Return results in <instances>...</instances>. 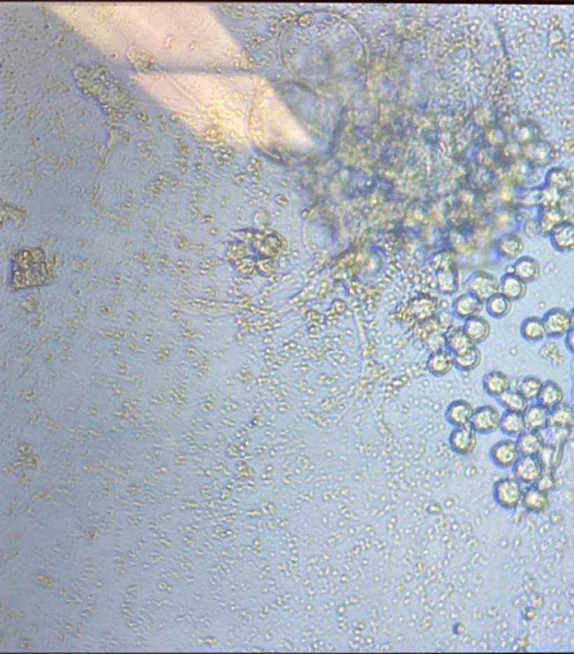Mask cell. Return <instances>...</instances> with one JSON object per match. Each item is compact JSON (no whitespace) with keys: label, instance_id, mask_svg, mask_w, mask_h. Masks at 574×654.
Segmentation results:
<instances>
[{"label":"cell","instance_id":"obj_1","mask_svg":"<svg viewBox=\"0 0 574 654\" xmlns=\"http://www.w3.org/2000/svg\"><path fill=\"white\" fill-rule=\"evenodd\" d=\"M523 484L514 476H506L496 480L492 486V497L495 503L505 511H515L522 505Z\"/></svg>","mask_w":574,"mask_h":654},{"label":"cell","instance_id":"obj_2","mask_svg":"<svg viewBox=\"0 0 574 654\" xmlns=\"http://www.w3.org/2000/svg\"><path fill=\"white\" fill-rule=\"evenodd\" d=\"M466 291L476 295L483 302L499 293V280L490 272L476 271L464 282Z\"/></svg>","mask_w":574,"mask_h":654},{"label":"cell","instance_id":"obj_3","mask_svg":"<svg viewBox=\"0 0 574 654\" xmlns=\"http://www.w3.org/2000/svg\"><path fill=\"white\" fill-rule=\"evenodd\" d=\"M501 413L494 406H481L475 409L470 426L480 436H487L499 430Z\"/></svg>","mask_w":574,"mask_h":654},{"label":"cell","instance_id":"obj_4","mask_svg":"<svg viewBox=\"0 0 574 654\" xmlns=\"http://www.w3.org/2000/svg\"><path fill=\"white\" fill-rule=\"evenodd\" d=\"M489 457L498 468L510 469L520 459V452L514 438H507L496 443L489 450Z\"/></svg>","mask_w":574,"mask_h":654},{"label":"cell","instance_id":"obj_5","mask_svg":"<svg viewBox=\"0 0 574 654\" xmlns=\"http://www.w3.org/2000/svg\"><path fill=\"white\" fill-rule=\"evenodd\" d=\"M512 469L514 477L525 486L536 485L544 474L538 456H520Z\"/></svg>","mask_w":574,"mask_h":654},{"label":"cell","instance_id":"obj_6","mask_svg":"<svg viewBox=\"0 0 574 654\" xmlns=\"http://www.w3.org/2000/svg\"><path fill=\"white\" fill-rule=\"evenodd\" d=\"M546 334L550 339L566 337L572 329L570 312L564 308H552L543 317Z\"/></svg>","mask_w":574,"mask_h":654},{"label":"cell","instance_id":"obj_7","mask_svg":"<svg viewBox=\"0 0 574 654\" xmlns=\"http://www.w3.org/2000/svg\"><path fill=\"white\" fill-rule=\"evenodd\" d=\"M448 441H449L450 449L455 454L466 457L475 452L478 443V433L470 424H466L459 428H453L452 431L450 432Z\"/></svg>","mask_w":574,"mask_h":654},{"label":"cell","instance_id":"obj_8","mask_svg":"<svg viewBox=\"0 0 574 654\" xmlns=\"http://www.w3.org/2000/svg\"><path fill=\"white\" fill-rule=\"evenodd\" d=\"M436 285L440 293L453 295L460 289V274L452 260H446L436 266Z\"/></svg>","mask_w":574,"mask_h":654},{"label":"cell","instance_id":"obj_9","mask_svg":"<svg viewBox=\"0 0 574 654\" xmlns=\"http://www.w3.org/2000/svg\"><path fill=\"white\" fill-rule=\"evenodd\" d=\"M483 310H485V302L469 292H464L462 295L455 297L452 302V308H451L455 318L464 322L471 318L480 315Z\"/></svg>","mask_w":574,"mask_h":654},{"label":"cell","instance_id":"obj_10","mask_svg":"<svg viewBox=\"0 0 574 654\" xmlns=\"http://www.w3.org/2000/svg\"><path fill=\"white\" fill-rule=\"evenodd\" d=\"M523 153L526 160L535 166L549 165L557 158L554 147L546 140H536L525 144Z\"/></svg>","mask_w":574,"mask_h":654},{"label":"cell","instance_id":"obj_11","mask_svg":"<svg viewBox=\"0 0 574 654\" xmlns=\"http://www.w3.org/2000/svg\"><path fill=\"white\" fill-rule=\"evenodd\" d=\"M455 369V355L449 349L431 352L427 360V371L435 378H443Z\"/></svg>","mask_w":574,"mask_h":654},{"label":"cell","instance_id":"obj_12","mask_svg":"<svg viewBox=\"0 0 574 654\" xmlns=\"http://www.w3.org/2000/svg\"><path fill=\"white\" fill-rule=\"evenodd\" d=\"M522 506L531 514L544 513L550 507L549 493L538 489L536 485L526 486L522 498Z\"/></svg>","mask_w":574,"mask_h":654},{"label":"cell","instance_id":"obj_13","mask_svg":"<svg viewBox=\"0 0 574 654\" xmlns=\"http://www.w3.org/2000/svg\"><path fill=\"white\" fill-rule=\"evenodd\" d=\"M509 269L510 271H507V273H513L527 284L538 281L542 273L540 262L527 255H522L515 260L514 263L509 266Z\"/></svg>","mask_w":574,"mask_h":654},{"label":"cell","instance_id":"obj_14","mask_svg":"<svg viewBox=\"0 0 574 654\" xmlns=\"http://www.w3.org/2000/svg\"><path fill=\"white\" fill-rule=\"evenodd\" d=\"M473 412H475V408L472 406L471 403L460 399V400H455L450 403L446 408L444 417L450 426L459 428V426L470 424Z\"/></svg>","mask_w":574,"mask_h":654},{"label":"cell","instance_id":"obj_15","mask_svg":"<svg viewBox=\"0 0 574 654\" xmlns=\"http://www.w3.org/2000/svg\"><path fill=\"white\" fill-rule=\"evenodd\" d=\"M553 248L557 252L570 253L574 251V223L563 221L549 235Z\"/></svg>","mask_w":574,"mask_h":654},{"label":"cell","instance_id":"obj_16","mask_svg":"<svg viewBox=\"0 0 574 654\" xmlns=\"http://www.w3.org/2000/svg\"><path fill=\"white\" fill-rule=\"evenodd\" d=\"M438 301L429 295H421L413 299L409 306V315L421 322L433 319L438 313Z\"/></svg>","mask_w":574,"mask_h":654},{"label":"cell","instance_id":"obj_17","mask_svg":"<svg viewBox=\"0 0 574 654\" xmlns=\"http://www.w3.org/2000/svg\"><path fill=\"white\" fill-rule=\"evenodd\" d=\"M527 286L529 284L520 280V277L506 272L499 280V293L512 302H518L525 297Z\"/></svg>","mask_w":574,"mask_h":654},{"label":"cell","instance_id":"obj_18","mask_svg":"<svg viewBox=\"0 0 574 654\" xmlns=\"http://www.w3.org/2000/svg\"><path fill=\"white\" fill-rule=\"evenodd\" d=\"M526 429L531 431L542 432L549 428L550 410L540 403L529 404L523 413Z\"/></svg>","mask_w":574,"mask_h":654},{"label":"cell","instance_id":"obj_19","mask_svg":"<svg viewBox=\"0 0 574 654\" xmlns=\"http://www.w3.org/2000/svg\"><path fill=\"white\" fill-rule=\"evenodd\" d=\"M483 391L489 396L498 397L512 389V378L501 371H492L483 378Z\"/></svg>","mask_w":574,"mask_h":654},{"label":"cell","instance_id":"obj_20","mask_svg":"<svg viewBox=\"0 0 574 654\" xmlns=\"http://www.w3.org/2000/svg\"><path fill=\"white\" fill-rule=\"evenodd\" d=\"M564 445L562 441L545 443L538 452V458L543 466L544 472L554 473L562 461Z\"/></svg>","mask_w":574,"mask_h":654},{"label":"cell","instance_id":"obj_21","mask_svg":"<svg viewBox=\"0 0 574 654\" xmlns=\"http://www.w3.org/2000/svg\"><path fill=\"white\" fill-rule=\"evenodd\" d=\"M574 426V410L563 402L550 411L549 428L553 431L566 432Z\"/></svg>","mask_w":574,"mask_h":654},{"label":"cell","instance_id":"obj_22","mask_svg":"<svg viewBox=\"0 0 574 654\" xmlns=\"http://www.w3.org/2000/svg\"><path fill=\"white\" fill-rule=\"evenodd\" d=\"M444 338H446V348L449 349L453 355L461 354L471 348L472 346H476L464 332V327H450L444 332Z\"/></svg>","mask_w":574,"mask_h":654},{"label":"cell","instance_id":"obj_23","mask_svg":"<svg viewBox=\"0 0 574 654\" xmlns=\"http://www.w3.org/2000/svg\"><path fill=\"white\" fill-rule=\"evenodd\" d=\"M496 249L505 260H516L523 254L525 243L517 235L507 234L498 239Z\"/></svg>","mask_w":574,"mask_h":654},{"label":"cell","instance_id":"obj_24","mask_svg":"<svg viewBox=\"0 0 574 654\" xmlns=\"http://www.w3.org/2000/svg\"><path fill=\"white\" fill-rule=\"evenodd\" d=\"M462 327H464L466 334H468V337L470 338V340L476 346L485 343L492 334V325L487 320L486 318L481 317V315L464 321Z\"/></svg>","mask_w":574,"mask_h":654},{"label":"cell","instance_id":"obj_25","mask_svg":"<svg viewBox=\"0 0 574 654\" xmlns=\"http://www.w3.org/2000/svg\"><path fill=\"white\" fill-rule=\"evenodd\" d=\"M520 336L529 343H538L547 337L543 318L527 317L522 321L520 328Z\"/></svg>","mask_w":574,"mask_h":654},{"label":"cell","instance_id":"obj_26","mask_svg":"<svg viewBox=\"0 0 574 654\" xmlns=\"http://www.w3.org/2000/svg\"><path fill=\"white\" fill-rule=\"evenodd\" d=\"M563 402H564V392L560 384H557L555 380L544 382L543 387L538 395V403L551 411L557 406H561Z\"/></svg>","mask_w":574,"mask_h":654},{"label":"cell","instance_id":"obj_27","mask_svg":"<svg viewBox=\"0 0 574 654\" xmlns=\"http://www.w3.org/2000/svg\"><path fill=\"white\" fill-rule=\"evenodd\" d=\"M520 456H538L545 440L540 432L526 430L516 439Z\"/></svg>","mask_w":574,"mask_h":654},{"label":"cell","instance_id":"obj_28","mask_svg":"<svg viewBox=\"0 0 574 654\" xmlns=\"http://www.w3.org/2000/svg\"><path fill=\"white\" fill-rule=\"evenodd\" d=\"M499 430L501 433L505 434L506 437L517 439L520 434L526 431L525 421H524L523 413H515V412H503L501 415V424Z\"/></svg>","mask_w":574,"mask_h":654},{"label":"cell","instance_id":"obj_29","mask_svg":"<svg viewBox=\"0 0 574 654\" xmlns=\"http://www.w3.org/2000/svg\"><path fill=\"white\" fill-rule=\"evenodd\" d=\"M496 400L505 411L515 412V413H524L527 406H529V401L520 394L518 389H509L508 391L496 397Z\"/></svg>","mask_w":574,"mask_h":654},{"label":"cell","instance_id":"obj_30","mask_svg":"<svg viewBox=\"0 0 574 654\" xmlns=\"http://www.w3.org/2000/svg\"><path fill=\"white\" fill-rule=\"evenodd\" d=\"M563 221H566L564 214L559 207L555 208H543L538 217V227L540 235L549 236L555 227L559 226Z\"/></svg>","mask_w":574,"mask_h":654},{"label":"cell","instance_id":"obj_31","mask_svg":"<svg viewBox=\"0 0 574 654\" xmlns=\"http://www.w3.org/2000/svg\"><path fill=\"white\" fill-rule=\"evenodd\" d=\"M483 360L480 349L478 346H472L466 352L455 355V367L460 371L469 373L475 371L480 366Z\"/></svg>","mask_w":574,"mask_h":654},{"label":"cell","instance_id":"obj_32","mask_svg":"<svg viewBox=\"0 0 574 654\" xmlns=\"http://www.w3.org/2000/svg\"><path fill=\"white\" fill-rule=\"evenodd\" d=\"M513 308L512 301H509L501 293H497L485 302V310L490 317L501 320L510 313Z\"/></svg>","mask_w":574,"mask_h":654},{"label":"cell","instance_id":"obj_33","mask_svg":"<svg viewBox=\"0 0 574 654\" xmlns=\"http://www.w3.org/2000/svg\"><path fill=\"white\" fill-rule=\"evenodd\" d=\"M572 175L566 168H552L545 177V186L557 189V191H566L572 186Z\"/></svg>","mask_w":574,"mask_h":654},{"label":"cell","instance_id":"obj_34","mask_svg":"<svg viewBox=\"0 0 574 654\" xmlns=\"http://www.w3.org/2000/svg\"><path fill=\"white\" fill-rule=\"evenodd\" d=\"M543 380L538 376H526L518 384V391L529 402L538 401L540 389L543 387Z\"/></svg>","mask_w":574,"mask_h":654},{"label":"cell","instance_id":"obj_35","mask_svg":"<svg viewBox=\"0 0 574 654\" xmlns=\"http://www.w3.org/2000/svg\"><path fill=\"white\" fill-rule=\"evenodd\" d=\"M561 197H562V193L560 191L550 186H545L538 195V203L543 208H555V207H559Z\"/></svg>","mask_w":574,"mask_h":654},{"label":"cell","instance_id":"obj_36","mask_svg":"<svg viewBox=\"0 0 574 654\" xmlns=\"http://www.w3.org/2000/svg\"><path fill=\"white\" fill-rule=\"evenodd\" d=\"M536 136H538V134L535 133V131H533L531 124L529 125V124L520 125L517 128L515 129V138L524 145L531 143L533 140H536Z\"/></svg>","mask_w":574,"mask_h":654},{"label":"cell","instance_id":"obj_37","mask_svg":"<svg viewBox=\"0 0 574 654\" xmlns=\"http://www.w3.org/2000/svg\"><path fill=\"white\" fill-rule=\"evenodd\" d=\"M538 489H543V491H553L555 486H557V480H555L554 473L544 472V474L542 475V477L540 478L538 483H536Z\"/></svg>","mask_w":574,"mask_h":654},{"label":"cell","instance_id":"obj_38","mask_svg":"<svg viewBox=\"0 0 574 654\" xmlns=\"http://www.w3.org/2000/svg\"><path fill=\"white\" fill-rule=\"evenodd\" d=\"M540 352H540V354H542V357L545 358L546 360H549L551 363H553V360L555 359L554 356L552 354L557 355V356L560 355L559 348L555 346L554 343H545L543 348L540 349Z\"/></svg>","mask_w":574,"mask_h":654},{"label":"cell","instance_id":"obj_39","mask_svg":"<svg viewBox=\"0 0 574 654\" xmlns=\"http://www.w3.org/2000/svg\"><path fill=\"white\" fill-rule=\"evenodd\" d=\"M564 338H566V348H568L572 354H574V329L572 328Z\"/></svg>","mask_w":574,"mask_h":654},{"label":"cell","instance_id":"obj_40","mask_svg":"<svg viewBox=\"0 0 574 654\" xmlns=\"http://www.w3.org/2000/svg\"><path fill=\"white\" fill-rule=\"evenodd\" d=\"M570 317H571L572 328L574 329V309H572V311L570 312Z\"/></svg>","mask_w":574,"mask_h":654}]
</instances>
